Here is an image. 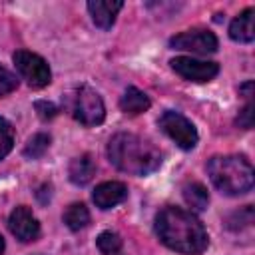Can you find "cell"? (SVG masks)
<instances>
[{
  "label": "cell",
  "mask_w": 255,
  "mask_h": 255,
  "mask_svg": "<svg viewBox=\"0 0 255 255\" xmlns=\"http://www.w3.org/2000/svg\"><path fill=\"white\" fill-rule=\"evenodd\" d=\"M36 197H38V201H40V203H48V201H50V197H52V185H50V183L40 185V189L36 191Z\"/></svg>",
  "instance_id": "obj_24"
},
{
  "label": "cell",
  "mask_w": 255,
  "mask_h": 255,
  "mask_svg": "<svg viewBox=\"0 0 255 255\" xmlns=\"http://www.w3.org/2000/svg\"><path fill=\"white\" fill-rule=\"evenodd\" d=\"M149 106H151L149 98H147L141 90H137V88H133V86L128 88V90L124 92L122 100H120V108H122V112L129 114V116L143 114L145 110H149Z\"/></svg>",
  "instance_id": "obj_14"
},
{
  "label": "cell",
  "mask_w": 255,
  "mask_h": 255,
  "mask_svg": "<svg viewBox=\"0 0 255 255\" xmlns=\"http://www.w3.org/2000/svg\"><path fill=\"white\" fill-rule=\"evenodd\" d=\"M213 185L225 195H241L253 187L255 171L243 155H215L207 163Z\"/></svg>",
  "instance_id": "obj_3"
},
{
  "label": "cell",
  "mask_w": 255,
  "mask_h": 255,
  "mask_svg": "<svg viewBox=\"0 0 255 255\" xmlns=\"http://www.w3.org/2000/svg\"><path fill=\"white\" fill-rule=\"evenodd\" d=\"M122 6H124L122 0H90L88 2V10H90L94 24L98 28H104V30L112 28Z\"/></svg>",
  "instance_id": "obj_11"
},
{
  "label": "cell",
  "mask_w": 255,
  "mask_h": 255,
  "mask_svg": "<svg viewBox=\"0 0 255 255\" xmlns=\"http://www.w3.org/2000/svg\"><path fill=\"white\" fill-rule=\"evenodd\" d=\"M98 249L104 255H120L122 251V237L114 231H104L98 235Z\"/></svg>",
  "instance_id": "obj_18"
},
{
  "label": "cell",
  "mask_w": 255,
  "mask_h": 255,
  "mask_svg": "<svg viewBox=\"0 0 255 255\" xmlns=\"http://www.w3.org/2000/svg\"><path fill=\"white\" fill-rule=\"evenodd\" d=\"M4 247H6V243H4V237L0 235V255L4 253Z\"/></svg>",
  "instance_id": "obj_26"
},
{
  "label": "cell",
  "mask_w": 255,
  "mask_h": 255,
  "mask_svg": "<svg viewBox=\"0 0 255 255\" xmlns=\"http://www.w3.org/2000/svg\"><path fill=\"white\" fill-rule=\"evenodd\" d=\"M14 147V128L12 124L0 116V159H4Z\"/></svg>",
  "instance_id": "obj_19"
},
{
  "label": "cell",
  "mask_w": 255,
  "mask_h": 255,
  "mask_svg": "<svg viewBox=\"0 0 255 255\" xmlns=\"http://www.w3.org/2000/svg\"><path fill=\"white\" fill-rule=\"evenodd\" d=\"M8 229H10V233L16 239H20L24 243L36 241L38 235H40V223L34 217V213L30 211V207H26V205H18L10 213V217H8Z\"/></svg>",
  "instance_id": "obj_9"
},
{
  "label": "cell",
  "mask_w": 255,
  "mask_h": 255,
  "mask_svg": "<svg viewBox=\"0 0 255 255\" xmlns=\"http://www.w3.org/2000/svg\"><path fill=\"white\" fill-rule=\"evenodd\" d=\"M239 94H241L247 102H251V96H253V82H245L243 86H239Z\"/></svg>",
  "instance_id": "obj_25"
},
{
  "label": "cell",
  "mask_w": 255,
  "mask_h": 255,
  "mask_svg": "<svg viewBox=\"0 0 255 255\" xmlns=\"http://www.w3.org/2000/svg\"><path fill=\"white\" fill-rule=\"evenodd\" d=\"M34 110L38 112V116H40L42 120H52V118L58 116V108H56L52 102H46V100H38V102L34 104Z\"/></svg>",
  "instance_id": "obj_23"
},
{
  "label": "cell",
  "mask_w": 255,
  "mask_h": 255,
  "mask_svg": "<svg viewBox=\"0 0 255 255\" xmlns=\"http://www.w3.org/2000/svg\"><path fill=\"white\" fill-rule=\"evenodd\" d=\"M72 114L84 126H98L106 118V108H104V102L96 90L82 86L74 94Z\"/></svg>",
  "instance_id": "obj_5"
},
{
  "label": "cell",
  "mask_w": 255,
  "mask_h": 255,
  "mask_svg": "<svg viewBox=\"0 0 255 255\" xmlns=\"http://www.w3.org/2000/svg\"><path fill=\"white\" fill-rule=\"evenodd\" d=\"M183 199H185V203L191 207V209H195V211H203V209H207V203H209V193H207V189L201 185V183H187L185 187H183Z\"/></svg>",
  "instance_id": "obj_16"
},
{
  "label": "cell",
  "mask_w": 255,
  "mask_h": 255,
  "mask_svg": "<svg viewBox=\"0 0 255 255\" xmlns=\"http://www.w3.org/2000/svg\"><path fill=\"white\" fill-rule=\"evenodd\" d=\"M64 223L72 231H80L90 223V211L84 203H72L64 211Z\"/></svg>",
  "instance_id": "obj_15"
},
{
  "label": "cell",
  "mask_w": 255,
  "mask_h": 255,
  "mask_svg": "<svg viewBox=\"0 0 255 255\" xmlns=\"http://www.w3.org/2000/svg\"><path fill=\"white\" fill-rule=\"evenodd\" d=\"M159 128L181 147V149H193L197 145V129L195 126L185 118L181 116L179 112H163L161 118H159Z\"/></svg>",
  "instance_id": "obj_6"
},
{
  "label": "cell",
  "mask_w": 255,
  "mask_h": 255,
  "mask_svg": "<svg viewBox=\"0 0 255 255\" xmlns=\"http://www.w3.org/2000/svg\"><path fill=\"white\" fill-rule=\"evenodd\" d=\"M253 20H255V10H253V8L243 10V12L231 22V26H229V36H231V40L241 42V44L253 42V38H255V24H253Z\"/></svg>",
  "instance_id": "obj_12"
},
{
  "label": "cell",
  "mask_w": 255,
  "mask_h": 255,
  "mask_svg": "<svg viewBox=\"0 0 255 255\" xmlns=\"http://www.w3.org/2000/svg\"><path fill=\"white\" fill-rule=\"evenodd\" d=\"M155 233L165 247L185 255H199L209 243L203 223L191 211L173 205L155 215Z\"/></svg>",
  "instance_id": "obj_1"
},
{
  "label": "cell",
  "mask_w": 255,
  "mask_h": 255,
  "mask_svg": "<svg viewBox=\"0 0 255 255\" xmlns=\"http://www.w3.org/2000/svg\"><path fill=\"white\" fill-rule=\"evenodd\" d=\"M128 197V187L122 181H104L94 189V203L100 209H112Z\"/></svg>",
  "instance_id": "obj_10"
},
{
  "label": "cell",
  "mask_w": 255,
  "mask_h": 255,
  "mask_svg": "<svg viewBox=\"0 0 255 255\" xmlns=\"http://www.w3.org/2000/svg\"><path fill=\"white\" fill-rule=\"evenodd\" d=\"M108 157L124 173L147 175L161 165L159 149L135 133H116L108 143Z\"/></svg>",
  "instance_id": "obj_2"
},
{
  "label": "cell",
  "mask_w": 255,
  "mask_h": 255,
  "mask_svg": "<svg viewBox=\"0 0 255 255\" xmlns=\"http://www.w3.org/2000/svg\"><path fill=\"white\" fill-rule=\"evenodd\" d=\"M169 46L173 50H183V52H191V54H213L217 50V38L213 32L209 30H201V28H193V30H185L177 36H173L169 40Z\"/></svg>",
  "instance_id": "obj_7"
},
{
  "label": "cell",
  "mask_w": 255,
  "mask_h": 255,
  "mask_svg": "<svg viewBox=\"0 0 255 255\" xmlns=\"http://www.w3.org/2000/svg\"><path fill=\"white\" fill-rule=\"evenodd\" d=\"M12 62L18 70V74L26 80V84L30 88L40 90V88H46L52 82L50 66L42 56H38L34 52H28V50H18V52L12 54Z\"/></svg>",
  "instance_id": "obj_4"
},
{
  "label": "cell",
  "mask_w": 255,
  "mask_h": 255,
  "mask_svg": "<svg viewBox=\"0 0 255 255\" xmlns=\"http://www.w3.org/2000/svg\"><path fill=\"white\" fill-rule=\"evenodd\" d=\"M48 147H50V135L48 133H34L28 139L26 147H24V155L28 159H38V157H42L46 153Z\"/></svg>",
  "instance_id": "obj_17"
},
{
  "label": "cell",
  "mask_w": 255,
  "mask_h": 255,
  "mask_svg": "<svg viewBox=\"0 0 255 255\" xmlns=\"http://www.w3.org/2000/svg\"><path fill=\"white\" fill-rule=\"evenodd\" d=\"M251 223H253V207L251 205H245L241 211H235L227 219V227L229 229H243V227H247Z\"/></svg>",
  "instance_id": "obj_20"
},
{
  "label": "cell",
  "mask_w": 255,
  "mask_h": 255,
  "mask_svg": "<svg viewBox=\"0 0 255 255\" xmlns=\"http://www.w3.org/2000/svg\"><path fill=\"white\" fill-rule=\"evenodd\" d=\"M169 64H171L175 74H179L183 80H189V82H209L219 74L217 62L195 60L189 56H177Z\"/></svg>",
  "instance_id": "obj_8"
},
{
  "label": "cell",
  "mask_w": 255,
  "mask_h": 255,
  "mask_svg": "<svg viewBox=\"0 0 255 255\" xmlns=\"http://www.w3.org/2000/svg\"><path fill=\"white\" fill-rule=\"evenodd\" d=\"M253 118H255V106H253V102H247L245 108L237 116V126L245 128V129H251L253 128Z\"/></svg>",
  "instance_id": "obj_22"
},
{
  "label": "cell",
  "mask_w": 255,
  "mask_h": 255,
  "mask_svg": "<svg viewBox=\"0 0 255 255\" xmlns=\"http://www.w3.org/2000/svg\"><path fill=\"white\" fill-rule=\"evenodd\" d=\"M16 88H18V78H16L8 68H4V66L0 64V98L12 94Z\"/></svg>",
  "instance_id": "obj_21"
},
{
  "label": "cell",
  "mask_w": 255,
  "mask_h": 255,
  "mask_svg": "<svg viewBox=\"0 0 255 255\" xmlns=\"http://www.w3.org/2000/svg\"><path fill=\"white\" fill-rule=\"evenodd\" d=\"M68 175H70V181L76 183V185L90 183L94 179V175H96V163H94L92 155L90 153H82L76 159H72V163L68 167Z\"/></svg>",
  "instance_id": "obj_13"
}]
</instances>
